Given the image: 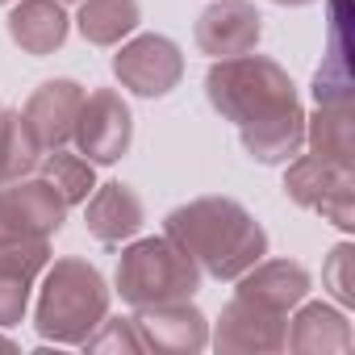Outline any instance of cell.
<instances>
[{"mask_svg":"<svg viewBox=\"0 0 355 355\" xmlns=\"http://www.w3.org/2000/svg\"><path fill=\"white\" fill-rule=\"evenodd\" d=\"M205 96L226 121L239 125V138L255 163L276 167L301 155L305 109L297 101L288 71L276 59L255 51L214 59V67L205 71Z\"/></svg>","mask_w":355,"mask_h":355,"instance_id":"6da1fadb","label":"cell"},{"mask_svg":"<svg viewBox=\"0 0 355 355\" xmlns=\"http://www.w3.org/2000/svg\"><path fill=\"white\" fill-rule=\"evenodd\" d=\"M163 234L214 280H239L268 255V230L234 197H197L171 209Z\"/></svg>","mask_w":355,"mask_h":355,"instance_id":"7a4b0ae2","label":"cell"},{"mask_svg":"<svg viewBox=\"0 0 355 355\" xmlns=\"http://www.w3.org/2000/svg\"><path fill=\"white\" fill-rule=\"evenodd\" d=\"M109 297L113 293L96 263L55 259V263H46V280H42L38 309H34V330L46 343L80 347L109 313Z\"/></svg>","mask_w":355,"mask_h":355,"instance_id":"3957f363","label":"cell"},{"mask_svg":"<svg viewBox=\"0 0 355 355\" xmlns=\"http://www.w3.org/2000/svg\"><path fill=\"white\" fill-rule=\"evenodd\" d=\"M201 288V268L163 239H138L117 259V293L125 305H163V301H193Z\"/></svg>","mask_w":355,"mask_h":355,"instance_id":"277c9868","label":"cell"},{"mask_svg":"<svg viewBox=\"0 0 355 355\" xmlns=\"http://www.w3.org/2000/svg\"><path fill=\"white\" fill-rule=\"evenodd\" d=\"M284 193L293 205L322 214L343 234L355 230V167H343L318 155H297L288 159V171H284Z\"/></svg>","mask_w":355,"mask_h":355,"instance_id":"5b68a950","label":"cell"},{"mask_svg":"<svg viewBox=\"0 0 355 355\" xmlns=\"http://www.w3.org/2000/svg\"><path fill=\"white\" fill-rule=\"evenodd\" d=\"M67 218V201L55 193L51 180H13L0 184V247L21 239H51Z\"/></svg>","mask_w":355,"mask_h":355,"instance_id":"8992f818","label":"cell"},{"mask_svg":"<svg viewBox=\"0 0 355 355\" xmlns=\"http://www.w3.org/2000/svg\"><path fill=\"white\" fill-rule=\"evenodd\" d=\"M113 76L134 96L155 101V96H167L175 84L184 80V55L163 34H138L113 55Z\"/></svg>","mask_w":355,"mask_h":355,"instance_id":"52a82bcc","label":"cell"},{"mask_svg":"<svg viewBox=\"0 0 355 355\" xmlns=\"http://www.w3.org/2000/svg\"><path fill=\"white\" fill-rule=\"evenodd\" d=\"M71 142L88 163H117L134 142V117L117 88H96L84 96Z\"/></svg>","mask_w":355,"mask_h":355,"instance_id":"ba28073f","label":"cell"},{"mask_svg":"<svg viewBox=\"0 0 355 355\" xmlns=\"http://www.w3.org/2000/svg\"><path fill=\"white\" fill-rule=\"evenodd\" d=\"M209 343L222 355H276L288 343V313L263 309V305L234 293V301L222 309L218 330L209 334Z\"/></svg>","mask_w":355,"mask_h":355,"instance_id":"9c48e42d","label":"cell"},{"mask_svg":"<svg viewBox=\"0 0 355 355\" xmlns=\"http://www.w3.org/2000/svg\"><path fill=\"white\" fill-rule=\"evenodd\" d=\"M138 338L155 355H197L209 347V322L193 301H163L142 305L134 313Z\"/></svg>","mask_w":355,"mask_h":355,"instance_id":"30bf717a","label":"cell"},{"mask_svg":"<svg viewBox=\"0 0 355 355\" xmlns=\"http://www.w3.org/2000/svg\"><path fill=\"white\" fill-rule=\"evenodd\" d=\"M193 34H197V46L209 59H234V55H247V51L259 46L263 17L247 0H218V5L201 9Z\"/></svg>","mask_w":355,"mask_h":355,"instance_id":"8fae6325","label":"cell"},{"mask_svg":"<svg viewBox=\"0 0 355 355\" xmlns=\"http://www.w3.org/2000/svg\"><path fill=\"white\" fill-rule=\"evenodd\" d=\"M84 105V88L76 80H46L34 88V96L26 101V125L38 138L42 150H59L71 142L76 134V117Z\"/></svg>","mask_w":355,"mask_h":355,"instance_id":"7c38bea8","label":"cell"},{"mask_svg":"<svg viewBox=\"0 0 355 355\" xmlns=\"http://www.w3.org/2000/svg\"><path fill=\"white\" fill-rule=\"evenodd\" d=\"M84 205H88L84 209V226L105 247H117V243L134 239L142 230V222H146V209H142L138 193L130 184H117V180L113 184H96Z\"/></svg>","mask_w":355,"mask_h":355,"instance_id":"4fadbf2b","label":"cell"},{"mask_svg":"<svg viewBox=\"0 0 355 355\" xmlns=\"http://www.w3.org/2000/svg\"><path fill=\"white\" fill-rule=\"evenodd\" d=\"M309 288H313V280L297 259H259L255 268H247L239 276V297H247L263 309H280V313L297 309L309 297Z\"/></svg>","mask_w":355,"mask_h":355,"instance_id":"5bb4252c","label":"cell"},{"mask_svg":"<svg viewBox=\"0 0 355 355\" xmlns=\"http://www.w3.org/2000/svg\"><path fill=\"white\" fill-rule=\"evenodd\" d=\"M71 34V17L63 13L59 0H13V13H9V38L42 59V55H55Z\"/></svg>","mask_w":355,"mask_h":355,"instance_id":"9a60e30c","label":"cell"},{"mask_svg":"<svg viewBox=\"0 0 355 355\" xmlns=\"http://www.w3.org/2000/svg\"><path fill=\"white\" fill-rule=\"evenodd\" d=\"M351 322L343 309L322 305V301H301L297 318L288 322V343L297 355H343L351 351Z\"/></svg>","mask_w":355,"mask_h":355,"instance_id":"2e32d148","label":"cell"},{"mask_svg":"<svg viewBox=\"0 0 355 355\" xmlns=\"http://www.w3.org/2000/svg\"><path fill=\"white\" fill-rule=\"evenodd\" d=\"M142 21L138 0H80V34L92 46H117L121 38H130Z\"/></svg>","mask_w":355,"mask_h":355,"instance_id":"e0dca14e","label":"cell"},{"mask_svg":"<svg viewBox=\"0 0 355 355\" xmlns=\"http://www.w3.org/2000/svg\"><path fill=\"white\" fill-rule=\"evenodd\" d=\"M305 146L318 159L355 167V138H351V105H318L313 117H305Z\"/></svg>","mask_w":355,"mask_h":355,"instance_id":"ac0fdd59","label":"cell"},{"mask_svg":"<svg viewBox=\"0 0 355 355\" xmlns=\"http://www.w3.org/2000/svg\"><path fill=\"white\" fill-rule=\"evenodd\" d=\"M42 146L30 134L26 117L17 109H0V184H13L21 175L38 171Z\"/></svg>","mask_w":355,"mask_h":355,"instance_id":"d6986e66","label":"cell"},{"mask_svg":"<svg viewBox=\"0 0 355 355\" xmlns=\"http://www.w3.org/2000/svg\"><path fill=\"white\" fill-rule=\"evenodd\" d=\"M38 171H42V180L55 184V193L67 201V209L71 205H84L92 197V189H96V163H88L84 155H71L63 146L51 150V155H42L38 159Z\"/></svg>","mask_w":355,"mask_h":355,"instance_id":"ffe728a7","label":"cell"},{"mask_svg":"<svg viewBox=\"0 0 355 355\" xmlns=\"http://www.w3.org/2000/svg\"><path fill=\"white\" fill-rule=\"evenodd\" d=\"M46 263H51V239H21L0 247V272H13L30 284L46 272Z\"/></svg>","mask_w":355,"mask_h":355,"instance_id":"44dd1931","label":"cell"},{"mask_svg":"<svg viewBox=\"0 0 355 355\" xmlns=\"http://www.w3.org/2000/svg\"><path fill=\"white\" fill-rule=\"evenodd\" d=\"M322 284L330 288V297H334L343 309L355 305V247H351V243H338V247L326 255Z\"/></svg>","mask_w":355,"mask_h":355,"instance_id":"7402d4cb","label":"cell"},{"mask_svg":"<svg viewBox=\"0 0 355 355\" xmlns=\"http://www.w3.org/2000/svg\"><path fill=\"white\" fill-rule=\"evenodd\" d=\"M80 347H88V351H125V355H142L146 347H142V338H138V326H134V318H101V326L80 343Z\"/></svg>","mask_w":355,"mask_h":355,"instance_id":"603a6c76","label":"cell"},{"mask_svg":"<svg viewBox=\"0 0 355 355\" xmlns=\"http://www.w3.org/2000/svg\"><path fill=\"white\" fill-rule=\"evenodd\" d=\"M30 280H21V276H13V272H0V326H17L21 318H26V309H30Z\"/></svg>","mask_w":355,"mask_h":355,"instance_id":"cb8c5ba5","label":"cell"},{"mask_svg":"<svg viewBox=\"0 0 355 355\" xmlns=\"http://www.w3.org/2000/svg\"><path fill=\"white\" fill-rule=\"evenodd\" d=\"M272 5H284V9H301V5H313V0H272Z\"/></svg>","mask_w":355,"mask_h":355,"instance_id":"d4e9b609","label":"cell"},{"mask_svg":"<svg viewBox=\"0 0 355 355\" xmlns=\"http://www.w3.org/2000/svg\"><path fill=\"white\" fill-rule=\"evenodd\" d=\"M0 351H17V343H13V338H5V334H0Z\"/></svg>","mask_w":355,"mask_h":355,"instance_id":"484cf974","label":"cell"},{"mask_svg":"<svg viewBox=\"0 0 355 355\" xmlns=\"http://www.w3.org/2000/svg\"><path fill=\"white\" fill-rule=\"evenodd\" d=\"M0 5H13V0H0Z\"/></svg>","mask_w":355,"mask_h":355,"instance_id":"4316f807","label":"cell"},{"mask_svg":"<svg viewBox=\"0 0 355 355\" xmlns=\"http://www.w3.org/2000/svg\"><path fill=\"white\" fill-rule=\"evenodd\" d=\"M59 5H71V0H59Z\"/></svg>","mask_w":355,"mask_h":355,"instance_id":"83f0119b","label":"cell"}]
</instances>
